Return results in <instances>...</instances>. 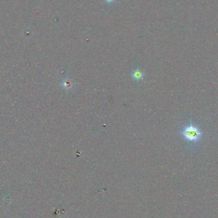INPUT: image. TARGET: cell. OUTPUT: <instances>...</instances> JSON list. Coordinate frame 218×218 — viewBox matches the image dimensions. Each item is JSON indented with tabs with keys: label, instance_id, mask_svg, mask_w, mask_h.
<instances>
[{
	"label": "cell",
	"instance_id": "obj_1",
	"mask_svg": "<svg viewBox=\"0 0 218 218\" xmlns=\"http://www.w3.org/2000/svg\"><path fill=\"white\" fill-rule=\"evenodd\" d=\"M179 133L186 141L193 145L198 144L201 140L204 132L190 121L189 123L184 126Z\"/></svg>",
	"mask_w": 218,
	"mask_h": 218
},
{
	"label": "cell",
	"instance_id": "obj_2",
	"mask_svg": "<svg viewBox=\"0 0 218 218\" xmlns=\"http://www.w3.org/2000/svg\"><path fill=\"white\" fill-rule=\"evenodd\" d=\"M131 75L133 79H135V80H137V81L142 80L144 78V73L142 72V70H140L139 69L134 70L132 72Z\"/></svg>",
	"mask_w": 218,
	"mask_h": 218
},
{
	"label": "cell",
	"instance_id": "obj_3",
	"mask_svg": "<svg viewBox=\"0 0 218 218\" xmlns=\"http://www.w3.org/2000/svg\"><path fill=\"white\" fill-rule=\"evenodd\" d=\"M62 85L63 86L64 88H70L72 87V84L70 83V82L69 80H63V83H62Z\"/></svg>",
	"mask_w": 218,
	"mask_h": 218
},
{
	"label": "cell",
	"instance_id": "obj_4",
	"mask_svg": "<svg viewBox=\"0 0 218 218\" xmlns=\"http://www.w3.org/2000/svg\"><path fill=\"white\" fill-rule=\"evenodd\" d=\"M104 1L108 4H112L116 1V0H104Z\"/></svg>",
	"mask_w": 218,
	"mask_h": 218
}]
</instances>
